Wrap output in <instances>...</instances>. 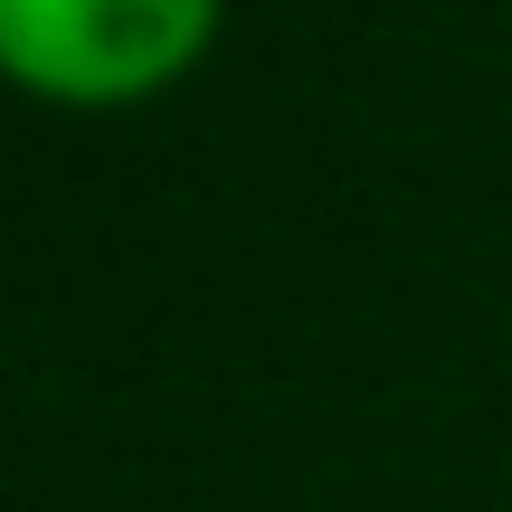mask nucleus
Listing matches in <instances>:
<instances>
[{
  "mask_svg": "<svg viewBox=\"0 0 512 512\" xmlns=\"http://www.w3.org/2000/svg\"><path fill=\"white\" fill-rule=\"evenodd\" d=\"M209 29L219 0H0V76L67 105H124L181 76Z\"/></svg>",
  "mask_w": 512,
  "mask_h": 512,
  "instance_id": "f257e3e1",
  "label": "nucleus"
}]
</instances>
